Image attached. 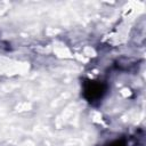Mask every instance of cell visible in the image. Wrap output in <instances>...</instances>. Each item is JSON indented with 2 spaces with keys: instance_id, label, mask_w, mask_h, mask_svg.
<instances>
[{
  "instance_id": "obj_1",
  "label": "cell",
  "mask_w": 146,
  "mask_h": 146,
  "mask_svg": "<svg viewBox=\"0 0 146 146\" xmlns=\"http://www.w3.org/2000/svg\"><path fill=\"white\" fill-rule=\"evenodd\" d=\"M105 92H106V86L100 81L88 80L83 84V96L90 103L100 100L105 95Z\"/></svg>"
},
{
  "instance_id": "obj_2",
  "label": "cell",
  "mask_w": 146,
  "mask_h": 146,
  "mask_svg": "<svg viewBox=\"0 0 146 146\" xmlns=\"http://www.w3.org/2000/svg\"><path fill=\"white\" fill-rule=\"evenodd\" d=\"M106 146H128L125 139H115L111 143H108Z\"/></svg>"
}]
</instances>
